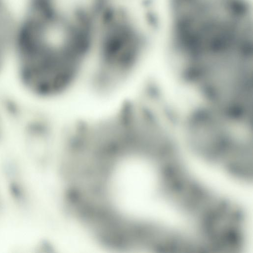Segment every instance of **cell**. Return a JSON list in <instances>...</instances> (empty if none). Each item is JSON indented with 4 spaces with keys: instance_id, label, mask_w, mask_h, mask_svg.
Here are the masks:
<instances>
[{
    "instance_id": "obj_1",
    "label": "cell",
    "mask_w": 253,
    "mask_h": 253,
    "mask_svg": "<svg viewBox=\"0 0 253 253\" xmlns=\"http://www.w3.org/2000/svg\"><path fill=\"white\" fill-rule=\"evenodd\" d=\"M174 31L181 47L198 56L251 46V17L244 0H173Z\"/></svg>"
},
{
    "instance_id": "obj_2",
    "label": "cell",
    "mask_w": 253,
    "mask_h": 253,
    "mask_svg": "<svg viewBox=\"0 0 253 253\" xmlns=\"http://www.w3.org/2000/svg\"><path fill=\"white\" fill-rule=\"evenodd\" d=\"M20 46L22 76L41 85H53L76 77L90 49L87 32L40 15Z\"/></svg>"
},
{
    "instance_id": "obj_3",
    "label": "cell",
    "mask_w": 253,
    "mask_h": 253,
    "mask_svg": "<svg viewBox=\"0 0 253 253\" xmlns=\"http://www.w3.org/2000/svg\"><path fill=\"white\" fill-rule=\"evenodd\" d=\"M40 11L57 21L89 31L108 8L110 0H40Z\"/></svg>"
}]
</instances>
